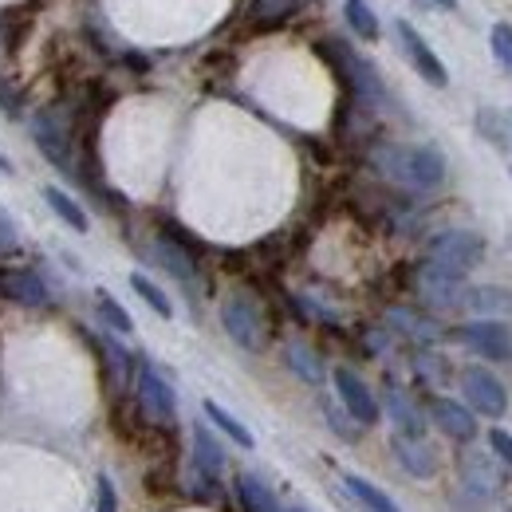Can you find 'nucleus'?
<instances>
[{
  "instance_id": "obj_1",
  "label": "nucleus",
  "mask_w": 512,
  "mask_h": 512,
  "mask_svg": "<svg viewBox=\"0 0 512 512\" xmlns=\"http://www.w3.org/2000/svg\"><path fill=\"white\" fill-rule=\"evenodd\" d=\"M375 166L410 190H434L446 178V158L434 146H379Z\"/></svg>"
},
{
  "instance_id": "obj_2",
  "label": "nucleus",
  "mask_w": 512,
  "mask_h": 512,
  "mask_svg": "<svg viewBox=\"0 0 512 512\" xmlns=\"http://www.w3.org/2000/svg\"><path fill=\"white\" fill-rule=\"evenodd\" d=\"M481 256H485V241L469 229H449L430 241V264L446 268L453 276H465L473 264H481Z\"/></svg>"
},
{
  "instance_id": "obj_3",
  "label": "nucleus",
  "mask_w": 512,
  "mask_h": 512,
  "mask_svg": "<svg viewBox=\"0 0 512 512\" xmlns=\"http://www.w3.org/2000/svg\"><path fill=\"white\" fill-rule=\"evenodd\" d=\"M221 323H225V331L233 335V343H237V347H245V351H260V347H264V339H268V327H264L260 308H256L249 296H241V292L225 300V308H221Z\"/></svg>"
},
{
  "instance_id": "obj_4",
  "label": "nucleus",
  "mask_w": 512,
  "mask_h": 512,
  "mask_svg": "<svg viewBox=\"0 0 512 512\" xmlns=\"http://www.w3.org/2000/svg\"><path fill=\"white\" fill-rule=\"evenodd\" d=\"M461 390H465V398H469V410H477V414H485V418H505L509 394H505V386H501V379H497L493 371L469 367V371L461 375Z\"/></svg>"
},
{
  "instance_id": "obj_5",
  "label": "nucleus",
  "mask_w": 512,
  "mask_h": 512,
  "mask_svg": "<svg viewBox=\"0 0 512 512\" xmlns=\"http://www.w3.org/2000/svg\"><path fill=\"white\" fill-rule=\"evenodd\" d=\"M457 339L477 351L481 359H512V331L501 320H477V323H465L457 331Z\"/></svg>"
},
{
  "instance_id": "obj_6",
  "label": "nucleus",
  "mask_w": 512,
  "mask_h": 512,
  "mask_svg": "<svg viewBox=\"0 0 512 512\" xmlns=\"http://www.w3.org/2000/svg\"><path fill=\"white\" fill-rule=\"evenodd\" d=\"M394 32H398V40H402V52H406V60L414 64V71L426 79V83H434V87H446L449 75H446V64L434 56V48L418 36V28L414 24H406V20H398L394 24Z\"/></svg>"
},
{
  "instance_id": "obj_7",
  "label": "nucleus",
  "mask_w": 512,
  "mask_h": 512,
  "mask_svg": "<svg viewBox=\"0 0 512 512\" xmlns=\"http://www.w3.org/2000/svg\"><path fill=\"white\" fill-rule=\"evenodd\" d=\"M335 390H339V398H343V410H347L359 426H375V422H379V402H375L371 386L363 383L355 371L339 367V371H335Z\"/></svg>"
},
{
  "instance_id": "obj_8",
  "label": "nucleus",
  "mask_w": 512,
  "mask_h": 512,
  "mask_svg": "<svg viewBox=\"0 0 512 512\" xmlns=\"http://www.w3.org/2000/svg\"><path fill=\"white\" fill-rule=\"evenodd\" d=\"M138 398H142V410H146L150 418L174 422V410H178L174 390H170V383H166L154 367H142V371H138Z\"/></svg>"
},
{
  "instance_id": "obj_9",
  "label": "nucleus",
  "mask_w": 512,
  "mask_h": 512,
  "mask_svg": "<svg viewBox=\"0 0 512 512\" xmlns=\"http://www.w3.org/2000/svg\"><path fill=\"white\" fill-rule=\"evenodd\" d=\"M0 296L12 304H24V308L48 304V288L32 268H4L0 272Z\"/></svg>"
},
{
  "instance_id": "obj_10",
  "label": "nucleus",
  "mask_w": 512,
  "mask_h": 512,
  "mask_svg": "<svg viewBox=\"0 0 512 512\" xmlns=\"http://www.w3.org/2000/svg\"><path fill=\"white\" fill-rule=\"evenodd\" d=\"M418 288H422V296H426L434 308H457V304H465L461 276H453V272L438 268V264H426V268H422Z\"/></svg>"
},
{
  "instance_id": "obj_11",
  "label": "nucleus",
  "mask_w": 512,
  "mask_h": 512,
  "mask_svg": "<svg viewBox=\"0 0 512 512\" xmlns=\"http://www.w3.org/2000/svg\"><path fill=\"white\" fill-rule=\"evenodd\" d=\"M430 414H434L438 430L449 434V438H457V442H469V438L477 434L473 410H469V406H461V402H453V398H434V402H430Z\"/></svg>"
},
{
  "instance_id": "obj_12",
  "label": "nucleus",
  "mask_w": 512,
  "mask_h": 512,
  "mask_svg": "<svg viewBox=\"0 0 512 512\" xmlns=\"http://www.w3.org/2000/svg\"><path fill=\"white\" fill-rule=\"evenodd\" d=\"M394 453H398V461H402V469L406 473H414V477H434L438 473V461H434V453L422 446L418 438H394Z\"/></svg>"
},
{
  "instance_id": "obj_13",
  "label": "nucleus",
  "mask_w": 512,
  "mask_h": 512,
  "mask_svg": "<svg viewBox=\"0 0 512 512\" xmlns=\"http://www.w3.org/2000/svg\"><path fill=\"white\" fill-rule=\"evenodd\" d=\"M386 410H390L394 426L402 430V438H418V442H422V434H426V422H422V414L410 406V398H406V394L390 390V394H386Z\"/></svg>"
},
{
  "instance_id": "obj_14",
  "label": "nucleus",
  "mask_w": 512,
  "mask_h": 512,
  "mask_svg": "<svg viewBox=\"0 0 512 512\" xmlns=\"http://www.w3.org/2000/svg\"><path fill=\"white\" fill-rule=\"evenodd\" d=\"M461 473H465V481H469L473 493H493L501 485V473L493 469V461L485 453H465L461 457Z\"/></svg>"
},
{
  "instance_id": "obj_15",
  "label": "nucleus",
  "mask_w": 512,
  "mask_h": 512,
  "mask_svg": "<svg viewBox=\"0 0 512 512\" xmlns=\"http://www.w3.org/2000/svg\"><path fill=\"white\" fill-rule=\"evenodd\" d=\"M343 489L363 505L367 512H402L390 497H386L379 485H371V481H363V477H355V473H347L343 477Z\"/></svg>"
},
{
  "instance_id": "obj_16",
  "label": "nucleus",
  "mask_w": 512,
  "mask_h": 512,
  "mask_svg": "<svg viewBox=\"0 0 512 512\" xmlns=\"http://www.w3.org/2000/svg\"><path fill=\"white\" fill-rule=\"evenodd\" d=\"M237 493H241V505L249 512H284L276 505V497H272V489L260 481V477H237Z\"/></svg>"
},
{
  "instance_id": "obj_17",
  "label": "nucleus",
  "mask_w": 512,
  "mask_h": 512,
  "mask_svg": "<svg viewBox=\"0 0 512 512\" xmlns=\"http://www.w3.org/2000/svg\"><path fill=\"white\" fill-rule=\"evenodd\" d=\"M193 457H197L201 473H209V477H217V473H221V465H225V453H221V446L213 442V434H209L205 426H197V430H193Z\"/></svg>"
},
{
  "instance_id": "obj_18",
  "label": "nucleus",
  "mask_w": 512,
  "mask_h": 512,
  "mask_svg": "<svg viewBox=\"0 0 512 512\" xmlns=\"http://www.w3.org/2000/svg\"><path fill=\"white\" fill-rule=\"evenodd\" d=\"M465 304L473 312H493V316H512V296L505 288H473L465 292Z\"/></svg>"
},
{
  "instance_id": "obj_19",
  "label": "nucleus",
  "mask_w": 512,
  "mask_h": 512,
  "mask_svg": "<svg viewBox=\"0 0 512 512\" xmlns=\"http://www.w3.org/2000/svg\"><path fill=\"white\" fill-rule=\"evenodd\" d=\"M36 142H40V150H44L56 166H67V138L52 119H36Z\"/></svg>"
},
{
  "instance_id": "obj_20",
  "label": "nucleus",
  "mask_w": 512,
  "mask_h": 512,
  "mask_svg": "<svg viewBox=\"0 0 512 512\" xmlns=\"http://www.w3.org/2000/svg\"><path fill=\"white\" fill-rule=\"evenodd\" d=\"M44 201L60 213V221H64V225H71L75 233H87V213L79 209V201H71V197H67L64 190H56V186H48V190H44Z\"/></svg>"
},
{
  "instance_id": "obj_21",
  "label": "nucleus",
  "mask_w": 512,
  "mask_h": 512,
  "mask_svg": "<svg viewBox=\"0 0 512 512\" xmlns=\"http://www.w3.org/2000/svg\"><path fill=\"white\" fill-rule=\"evenodd\" d=\"M205 418H209L217 430H225V434H229V438H233L241 449H253V434H249V430H245V426H241V422H237L229 410H221L217 402H205Z\"/></svg>"
},
{
  "instance_id": "obj_22",
  "label": "nucleus",
  "mask_w": 512,
  "mask_h": 512,
  "mask_svg": "<svg viewBox=\"0 0 512 512\" xmlns=\"http://www.w3.org/2000/svg\"><path fill=\"white\" fill-rule=\"evenodd\" d=\"M130 288H134V292H138V296H142V300H146V304H150V308H154L162 320H170V316H174V308H170L166 292H162L154 280H146L142 272H134V276H130Z\"/></svg>"
},
{
  "instance_id": "obj_23",
  "label": "nucleus",
  "mask_w": 512,
  "mask_h": 512,
  "mask_svg": "<svg viewBox=\"0 0 512 512\" xmlns=\"http://www.w3.org/2000/svg\"><path fill=\"white\" fill-rule=\"evenodd\" d=\"M347 24H351L363 40H379V20H375V12H371L367 0H347Z\"/></svg>"
},
{
  "instance_id": "obj_24",
  "label": "nucleus",
  "mask_w": 512,
  "mask_h": 512,
  "mask_svg": "<svg viewBox=\"0 0 512 512\" xmlns=\"http://www.w3.org/2000/svg\"><path fill=\"white\" fill-rule=\"evenodd\" d=\"M158 256H162V264L178 276V280H193V256L182 249V245H174V241H162L158 245Z\"/></svg>"
},
{
  "instance_id": "obj_25",
  "label": "nucleus",
  "mask_w": 512,
  "mask_h": 512,
  "mask_svg": "<svg viewBox=\"0 0 512 512\" xmlns=\"http://www.w3.org/2000/svg\"><path fill=\"white\" fill-rule=\"evenodd\" d=\"M288 363H292V371L300 375V379H308V383H323V367H320V359L308 351V347H288Z\"/></svg>"
},
{
  "instance_id": "obj_26",
  "label": "nucleus",
  "mask_w": 512,
  "mask_h": 512,
  "mask_svg": "<svg viewBox=\"0 0 512 512\" xmlns=\"http://www.w3.org/2000/svg\"><path fill=\"white\" fill-rule=\"evenodd\" d=\"M493 56H497V64L512 75V28L509 24H497V28H493Z\"/></svg>"
},
{
  "instance_id": "obj_27",
  "label": "nucleus",
  "mask_w": 512,
  "mask_h": 512,
  "mask_svg": "<svg viewBox=\"0 0 512 512\" xmlns=\"http://www.w3.org/2000/svg\"><path fill=\"white\" fill-rule=\"evenodd\" d=\"M99 316L111 323L115 331H123V335H127L130 327H134V323H130V316L123 312V308H119V304H115V300H111V296H99Z\"/></svg>"
},
{
  "instance_id": "obj_28",
  "label": "nucleus",
  "mask_w": 512,
  "mask_h": 512,
  "mask_svg": "<svg viewBox=\"0 0 512 512\" xmlns=\"http://www.w3.org/2000/svg\"><path fill=\"white\" fill-rule=\"evenodd\" d=\"M296 4H300V0H256L253 12H256V20H280V16H288Z\"/></svg>"
},
{
  "instance_id": "obj_29",
  "label": "nucleus",
  "mask_w": 512,
  "mask_h": 512,
  "mask_svg": "<svg viewBox=\"0 0 512 512\" xmlns=\"http://www.w3.org/2000/svg\"><path fill=\"white\" fill-rule=\"evenodd\" d=\"M390 323H402V331H414L418 339H434V323L418 320L414 312H390Z\"/></svg>"
},
{
  "instance_id": "obj_30",
  "label": "nucleus",
  "mask_w": 512,
  "mask_h": 512,
  "mask_svg": "<svg viewBox=\"0 0 512 512\" xmlns=\"http://www.w3.org/2000/svg\"><path fill=\"white\" fill-rule=\"evenodd\" d=\"M16 245H20V237H16V225H12V217L0 209V256L12 253Z\"/></svg>"
},
{
  "instance_id": "obj_31",
  "label": "nucleus",
  "mask_w": 512,
  "mask_h": 512,
  "mask_svg": "<svg viewBox=\"0 0 512 512\" xmlns=\"http://www.w3.org/2000/svg\"><path fill=\"white\" fill-rule=\"evenodd\" d=\"M489 446H493V453L512 469V434H505V430H489Z\"/></svg>"
},
{
  "instance_id": "obj_32",
  "label": "nucleus",
  "mask_w": 512,
  "mask_h": 512,
  "mask_svg": "<svg viewBox=\"0 0 512 512\" xmlns=\"http://www.w3.org/2000/svg\"><path fill=\"white\" fill-rule=\"evenodd\" d=\"M119 509V501H115V485L107 481V477H99V509L95 512H115Z\"/></svg>"
},
{
  "instance_id": "obj_33",
  "label": "nucleus",
  "mask_w": 512,
  "mask_h": 512,
  "mask_svg": "<svg viewBox=\"0 0 512 512\" xmlns=\"http://www.w3.org/2000/svg\"><path fill=\"white\" fill-rule=\"evenodd\" d=\"M327 418H331V426H335V434H339V438H347V442H355V438H359V430H351V422H347L339 410H331V406H327Z\"/></svg>"
},
{
  "instance_id": "obj_34",
  "label": "nucleus",
  "mask_w": 512,
  "mask_h": 512,
  "mask_svg": "<svg viewBox=\"0 0 512 512\" xmlns=\"http://www.w3.org/2000/svg\"><path fill=\"white\" fill-rule=\"evenodd\" d=\"M422 4H438V8H457V0H422Z\"/></svg>"
},
{
  "instance_id": "obj_35",
  "label": "nucleus",
  "mask_w": 512,
  "mask_h": 512,
  "mask_svg": "<svg viewBox=\"0 0 512 512\" xmlns=\"http://www.w3.org/2000/svg\"><path fill=\"white\" fill-rule=\"evenodd\" d=\"M284 512H300V509H284Z\"/></svg>"
}]
</instances>
